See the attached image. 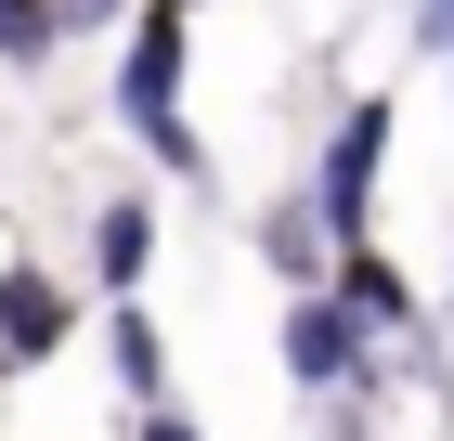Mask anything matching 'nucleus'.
Masks as SVG:
<instances>
[{
	"mask_svg": "<svg viewBox=\"0 0 454 441\" xmlns=\"http://www.w3.org/2000/svg\"><path fill=\"white\" fill-rule=\"evenodd\" d=\"M117 104H130V130L156 143L169 169H208V156H195V130H182V0H143L130 66H117Z\"/></svg>",
	"mask_w": 454,
	"mask_h": 441,
	"instance_id": "nucleus-1",
	"label": "nucleus"
},
{
	"mask_svg": "<svg viewBox=\"0 0 454 441\" xmlns=\"http://www.w3.org/2000/svg\"><path fill=\"white\" fill-rule=\"evenodd\" d=\"M377 156H389V104H350V117H338V143H325V169H312V195H299V208H312L338 247H364V208H377Z\"/></svg>",
	"mask_w": 454,
	"mask_h": 441,
	"instance_id": "nucleus-2",
	"label": "nucleus"
},
{
	"mask_svg": "<svg viewBox=\"0 0 454 441\" xmlns=\"http://www.w3.org/2000/svg\"><path fill=\"white\" fill-rule=\"evenodd\" d=\"M286 376H299V390H350V376H364V325H350L338 299H286Z\"/></svg>",
	"mask_w": 454,
	"mask_h": 441,
	"instance_id": "nucleus-3",
	"label": "nucleus"
},
{
	"mask_svg": "<svg viewBox=\"0 0 454 441\" xmlns=\"http://www.w3.org/2000/svg\"><path fill=\"white\" fill-rule=\"evenodd\" d=\"M66 350V299L39 272H0V364H52Z\"/></svg>",
	"mask_w": 454,
	"mask_h": 441,
	"instance_id": "nucleus-4",
	"label": "nucleus"
},
{
	"mask_svg": "<svg viewBox=\"0 0 454 441\" xmlns=\"http://www.w3.org/2000/svg\"><path fill=\"white\" fill-rule=\"evenodd\" d=\"M143 260H156V208H143V195H117L105 221H91V272H105V299H130V286H143Z\"/></svg>",
	"mask_w": 454,
	"mask_h": 441,
	"instance_id": "nucleus-5",
	"label": "nucleus"
},
{
	"mask_svg": "<svg viewBox=\"0 0 454 441\" xmlns=\"http://www.w3.org/2000/svg\"><path fill=\"white\" fill-rule=\"evenodd\" d=\"M105 350H117V390H130V403H169V338H156V311H143V299H117Z\"/></svg>",
	"mask_w": 454,
	"mask_h": 441,
	"instance_id": "nucleus-6",
	"label": "nucleus"
},
{
	"mask_svg": "<svg viewBox=\"0 0 454 441\" xmlns=\"http://www.w3.org/2000/svg\"><path fill=\"white\" fill-rule=\"evenodd\" d=\"M338 311H350V325H403L416 299H403V272H389L377 247H338Z\"/></svg>",
	"mask_w": 454,
	"mask_h": 441,
	"instance_id": "nucleus-7",
	"label": "nucleus"
},
{
	"mask_svg": "<svg viewBox=\"0 0 454 441\" xmlns=\"http://www.w3.org/2000/svg\"><path fill=\"white\" fill-rule=\"evenodd\" d=\"M260 247H273V272H286V286H299V299H325V221H312V208H299V195H286L273 221H260Z\"/></svg>",
	"mask_w": 454,
	"mask_h": 441,
	"instance_id": "nucleus-8",
	"label": "nucleus"
},
{
	"mask_svg": "<svg viewBox=\"0 0 454 441\" xmlns=\"http://www.w3.org/2000/svg\"><path fill=\"white\" fill-rule=\"evenodd\" d=\"M52 52V0H0V66H39Z\"/></svg>",
	"mask_w": 454,
	"mask_h": 441,
	"instance_id": "nucleus-9",
	"label": "nucleus"
},
{
	"mask_svg": "<svg viewBox=\"0 0 454 441\" xmlns=\"http://www.w3.org/2000/svg\"><path fill=\"white\" fill-rule=\"evenodd\" d=\"M117 13H130V0H52V39H105Z\"/></svg>",
	"mask_w": 454,
	"mask_h": 441,
	"instance_id": "nucleus-10",
	"label": "nucleus"
},
{
	"mask_svg": "<svg viewBox=\"0 0 454 441\" xmlns=\"http://www.w3.org/2000/svg\"><path fill=\"white\" fill-rule=\"evenodd\" d=\"M416 52H428V66H454V0H416Z\"/></svg>",
	"mask_w": 454,
	"mask_h": 441,
	"instance_id": "nucleus-11",
	"label": "nucleus"
},
{
	"mask_svg": "<svg viewBox=\"0 0 454 441\" xmlns=\"http://www.w3.org/2000/svg\"><path fill=\"white\" fill-rule=\"evenodd\" d=\"M143 441H195V429H182V415H143Z\"/></svg>",
	"mask_w": 454,
	"mask_h": 441,
	"instance_id": "nucleus-12",
	"label": "nucleus"
}]
</instances>
